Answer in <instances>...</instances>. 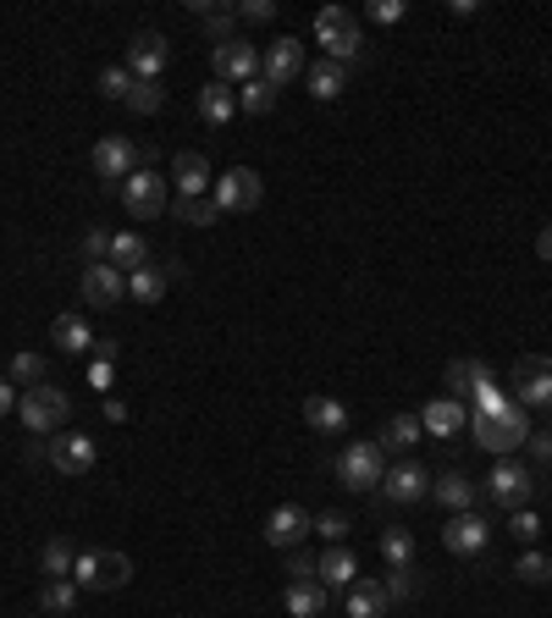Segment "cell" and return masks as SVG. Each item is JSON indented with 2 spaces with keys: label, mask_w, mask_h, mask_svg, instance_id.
I'll return each mask as SVG.
<instances>
[{
  "label": "cell",
  "mask_w": 552,
  "mask_h": 618,
  "mask_svg": "<svg viewBox=\"0 0 552 618\" xmlns=\"http://www.w3.org/2000/svg\"><path fill=\"white\" fill-rule=\"evenodd\" d=\"M315 39H321V56L337 61V66L364 56V34H359V17L348 7H321L315 12Z\"/></svg>",
  "instance_id": "cell-1"
},
{
  "label": "cell",
  "mask_w": 552,
  "mask_h": 618,
  "mask_svg": "<svg viewBox=\"0 0 552 618\" xmlns=\"http://www.w3.org/2000/svg\"><path fill=\"white\" fill-rule=\"evenodd\" d=\"M332 470H337V481H343L348 492L364 497V492H376V486H382V475H387V453L376 448V441H348Z\"/></svg>",
  "instance_id": "cell-2"
},
{
  "label": "cell",
  "mask_w": 552,
  "mask_h": 618,
  "mask_svg": "<svg viewBox=\"0 0 552 618\" xmlns=\"http://www.w3.org/2000/svg\"><path fill=\"white\" fill-rule=\"evenodd\" d=\"M17 414H23L28 431L50 436V431H67V420H72V398H67L61 387L39 381V387H28V392L17 398Z\"/></svg>",
  "instance_id": "cell-3"
},
{
  "label": "cell",
  "mask_w": 552,
  "mask_h": 618,
  "mask_svg": "<svg viewBox=\"0 0 552 618\" xmlns=\"http://www.w3.org/2000/svg\"><path fill=\"white\" fill-rule=\"evenodd\" d=\"M481 492H487L503 513H519V508H530V497H536V470H530V464H514V459H497L492 475L481 481Z\"/></svg>",
  "instance_id": "cell-4"
},
{
  "label": "cell",
  "mask_w": 552,
  "mask_h": 618,
  "mask_svg": "<svg viewBox=\"0 0 552 618\" xmlns=\"http://www.w3.org/2000/svg\"><path fill=\"white\" fill-rule=\"evenodd\" d=\"M476 441H481L492 459L514 453L519 441H530V420H525V409L508 403V409H497V414H476Z\"/></svg>",
  "instance_id": "cell-5"
},
{
  "label": "cell",
  "mask_w": 552,
  "mask_h": 618,
  "mask_svg": "<svg viewBox=\"0 0 552 618\" xmlns=\"http://www.w3.org/2000/svg\"><path fill=\"white\" fill-rule=\"evenodd\" d=\"M211 199H216L221 216H227V210H260L265 183H260V171H254V166H232V171H221L216 183H211Z\"/></svg>",
  "instance_id": "cell-6"
},
{
  "label": "cell",
  "mask_w": 552,
  "mask_h": 618,
  "mask_svg": "<svg viewBox=\"0 0 552 618\" xmlns=\"http://www.w3.org/2000/svg\"><path fill=\"white\" fill-rule=\"evenodd\" d=\"M487 542H492V519H481L476 508H470V513H453L447 530H442V547H447L453 558H481Z\"/></svg>",
  "instance_id": "cell-7"
},
{
  "label": "cell",
  "mask_w": 552,
  "mask_h": 618,
  "mask_svg": "<svg viewBox=\"0 0 552 618\" xmlns=\"http://www.w3.org/2000/svg\"><path fill=\"white\" fill-rule=\"evenodd\" d=\"M122 210L133 216V221H155L160 210H166V177H155V171H133L128 183H122Z\"/></svg>",
  "instance_id": "cell-8"
},
{
  "label": "cell",
  "mask_w": 552,
  "mask_h": 618,
  "mask_svg": "<svg viewBox=\"0 0 552 618\" xmlns=\"http://www.w3.org/2000/svg\"><path fill=\"white\" fill-rule=\"evenodd\" d=\"M88 160H95V171H100V183H128V177L144 166V149L133 144V138H100L95 144V155H88Z\"/></svg>",
  "instance_id": "cell-9"
},
{
  "label": "cell",
  "mask_w": 552,
  "mask_h": 618,
  "mask_svg": "<svg viewBox=\"0 0 552 618\" xmlns=\"http://www.w3.org/2000/svg\"><path fill=\"white\" fill-rule=\"evenodd\" d=\"M166 61H171V45H166V34H133L128 39V72H133V83H160V72H166Z\"/></svg>",
  "instance_id": "cell-10"
},
{
  "label": "cell",
  "mask_w": 552,
  "mask_h": 618,
  "mask_svg": "<svg viewBox=\"0 0 552 618\" xmlns=\"http://www.w3.org/2000/svg\"><path fill=\"white\" fill-rule=\"evenodd\" d=\"M260 77H265L271 88H283V83L304 77V39L283 34L276 45H265V50H260Z\"/></svg>",
  "instance_id": "cell-11"
},
{
  "label": "cell",
  "mask_w": 552,
  "mask_h": 618,
  "mask_svg": "<svg viewBox=\"0 0 552 618\" xmlns=\"http://www.w3.org/2000/svg\"><path fill=\"white\" fill-rule=\"evenodd\" d=\"M95 459H100V441H95V436H83V431H56V441H50V464H56L61 475H88V470H95Z\"/></svg>",
  "instance_id": "cell-12"
},
{
  "label": "cell",
  "mask_w": 552,
  "mask_h": 618,
  "mask_svg": "<svg viewBox=\"0 0 552 618\" xmlns=\"http://www.w3.org/2000/svg\"><path fill=\"white\" fill-rule=\"evenodd\" d=\"M211 66H216V83H249V77H260V50L249 45V39H227V45H216L211 50Z\"/></svg>",
  "instance_id": "cell-13"
},
{
  "label": "cell",
  "mask_w": 552,
  "mask_h": 618,
  "mask_svg": "<svg viewBox=\"0 0 552 618\" xmlns=\"http://www.w3.org/2000/svg\"><path fill=\"white\" fill-rule=\"evenodd\" d=\"M514 403H552V360L547 353H525L514 365Z\"/></svg>",
  "instance_id": "cell-14"
},
{
  "label": "cell",
  "mask_w": 552,
  "mask_h": 618,
  "mask_svg": "<svg viewBox=\"0 0 552 618\" xmlns=\"http://www.w3.org/2000/svg\"><path fill=\"white\" fill-rule=\"evenodd\" d=\"M128 299V271H117V265H83V304L95 310H117Z\"/></svg>",
  "instance_id": "cell-15"
},
{
  "label": "cell",
  "mask_w": 552,
  "mask_h": 618,
  "mask_svg": "<svg viewBox=\"0 0 552 618\" xmlns=\"http://www.w3.org/2000/svg\"><path fill=\"white\" fill-rule=\"evenodd\" d=\"M310 524H315V513H304L299 502H283V508L265 513V542L283 547V553H293V547L310 536Z\"/></svg>",
  "instance_id": "cell-16"
},
{
  "label": "cell",
  "mask_w": 552,
  "mask_h": 618,
  "mask_svg": "<svg viewBox=\"0 0 552 618\" xmlns=\"http://www.w3.org/2000/svg\"><path fill=\"white\" fill-rule=\"evenodd\" d=\"M382 497H387V502H420V497H431V475H425L415 459H404V464H393V470L382 475Z\"/></svg>",
  "instance_id": "cell-17"
},
{
  "label": "cell",
  "mask_w": 552,
  "mask_h": 618,
  "mask_svg": "<svg viewBox=\"0 0 552 618\" xmlns=\"http://www.w3.org/2000/svg\"><path fill=\"white\" fill-rule=\"evenodd\" d=\"M171 183H177V199H205V189H211V160H205L200 149H182V155L171 160Z\"/></svg>",
  "instance_id": "cell-18"
},
{
  "label": "cell",
  "mask_w": 552,
  "mask_h": 618,
  "mask_svg": "<svg viewBox=\"0 0 552 618\" xmlns=\"http://www.w3.org/2000/svg\"><path fill=\"white\" fill-rule=\"evenodd\" d=\"M431 497L447 508V513H470L476 508V497H481V486L470 481V475H458V470H447L442 481H431Z\"/></svg>",
  "instance_id": "cell-19"
},
{
  "label": "cell",
  "mask_w": 552,
  "mask_h": 618,
  "mask_svg": "<svg viewBox=\"0 0 552 618\" xmlns=\"http://www.w3.org/2000/svg\"><path fill=\"white\" fill-rule=\"evenodd\" d=\"M304 420H310V431H321V436H343V431H348V403L315 392V398H304Z\"/></svg>",
  "instance_id": "cell-20"
},
{
  "label": "cell",
  "mask_w": 552,
  "mask_h": 618,
  "mask_svg": "<svg viewBox=\"0 0 552 618\" xmlns=\"http://www.w3.org/2000/svg\"><path fill=\"white\" fill-rule=\"evenodd\" d=\"M315 580H321L326 591H332V585H337V591H348V585L359 580V558H353L348 547H326V553L315 558Z\"/></svg>",
  "instance_id": "cell-21"
},
{
  "label": "cell",
  "mask_w": 552,
  "mask_h": 618,
  "mask_svg": "<svg viewBox=\"0 0 552 618\" xmlns=\"http://www.w3.org/2000/svg\"><path fill=\"white\" fill-rule=\"evenodd\" d=\"M283 607H288L293 618H321V613H326V585H321L315 574H304V580H288V591H283Z\"/></svg>",
  "instance_id": "cell-22"
},
{
  "label": "cell",
  "mask_w": 552,
  "mask_h": 618,
  "mask_svg": "<svg viewBox=\"0 0 552 618\" xmlns=\"http://www.w3.org/2000/svg\"><path fill=\"white\" fill-rule=\"evenodd\" d=\"M50 342H56V353H95V331H88V320H83L77 310L56 315V326H50Z\"/></svg>",
  "instance_id": "cell-23"
},
{
  "label": "cell",
  "mask_w": 552,
  "mask_h": 618,
  "mask_svg": "<svg viewBox=\"0 0 552 618\" xmlns=\"http://www.w3.org/2000/svg\"><path fill=\"white\" fill-rule=\"evenodd\" d=\"M420 425H425L431 436L453 441L458 431H465V403H458V398H431V403H425V414H420Z\"/></svg>",
  "instance_id": "cell-24"
},
{
  "label": "cell",
  "mask_w": 552,
  "mask_h": 618,
  "mask_svg": "<svg viewBox=\"0 0 552 618\" xmlns=\"http://www.w3.org/2000/svg\"><path fill=\"white\" fill-rule=\"evenodd\" d=\"M393 602H387V585L382 580H353L348 585V618H382Z\"/></svg>",
  "instance_id": "cell-25"
},
{
  "label": "cell",
  "mask_w": 552,
  "mask_h": 618,
  "mask_svg": "<svg viewBox=\"0 0 552 618\" xmlns=\"http://www.w3.org/2000/svg\"><path fill=\"white\" fill-rule=\"evenodd\" d=\"M166 288H171V265H139L128 277V299H139V304H160Z\"/></svg>",
  "instance_id": "cell-26"
},
{
  "label": "cell",
  "mask_w": 552,
  "mask_h": 618,
  "mask_svg": "<svg viewBox=\"0 0 552 618\" xmlns=\"http://www.w3.org/2000/svg\"><path fill=\"white\" fill-rule=\"evenodd\" d=\"M232 111H238V88H227V83H205V88H200V117H205L211 128H227Z\"/></svg>",
  "instance_id": "cell-27"
},
{
  "label": "cell",
  "mask_w": 552,
  "mask_h": 618,
  "mask_svg": "<svg viewBox=\"0 0 552 618\" xmlns=\"http://www.w3.org/2000/svg\"><path fill=\"white\" fill-rule=\"evenodd\" d=\"M420 431H425L420 414H393V420L382 425V436H376V448H382V453H409L415 441H420Z\"/></svg>",
  "instance_id": "cell-28"
},
{
  "label": "cell",
  "mask_w": 552,
  "mask_h": 618,
  "mask_svg": "<svg viewBox=\"0 0 552 618\" xmlns=\"http://www.w3.org/2000/svg\"><path fill=\"white\" fill-rule=\"evenodd\" d=\"M128 580H133L128 553H95V580H88V591H122Z\"/></svg>",
  "instance_id": "cell-29"
},
{
  "label": "cell",
  "mask_w": 552,
  "mask_h": 618,
  "mask_svg": "<svg viewBox=\"0 0 552 618\" xmlns=\"http://www.w3.org/2000/svg\"><path fill=\"white\" fill-rule=\"evenodd\" d=\"M304 83H310V95L326 106V100H337L343 88H348V66H337V61H315V66H304Z\"/></svg>",
  "instance_id": "cell-30"
},
{
  "label": "cell",
  "mask_w": 552,
  "mask_h": 618,
  "mask_svg": "<svg viewBox=\"0 0 552 618\" xmlns=\"http://www.w3.org/2000/svg\"><path fill=\"white\" fill-rule=\"evenodd\" d=\"M442 381H447V398H470L481 381H492V371H487V360H453Z\"/></svg>",
  "instance_id": "cell-31"
},
{
  "label": "cell",
  "mask_w": 552,
  "mask_h": 618,
  "mask_svg": "<svg viewBox=\"0 0 552 618\" xmlns=\"http://www.w3.org/2000/svg\"><path fill=\"white\" fill-rule=\"evenodd\" d=\"M106 265H117V271H139V265H149V243L139 238V232H117L111 238V254H106Z\"/></svg>",
  "instance_id": "cell-32"
},
{
  "label": "cell",
  "mask_w": 552,
  "mask_h": 618,
  "mask_svg": "<svg viewBox=\"0 0 552 618\" xmlns=\"http://www.w3.org/2000/svg\"><path fill=\"white\" fill-rule=\"evenodd\" d=\"M238 111H249V117H271V111H276V88H271L265 77H249V83L238 88Z\"/></svg>",
  "instance_id": "cell-33"
},
{
  "label": "cell",
  "mask_w": 552,
  "mask_h": 618,
  "mask_svg": "<svg viewBox=\"0 0 552 618\" xmlns=\"http://www.w3.org/2000/svg\"><path fill=\"white\" fill-rule=\"evenodd\" d=\"M382 558L393 569H409L415 564V536H409V530H382Z\"/></svg>",
  "instance_id": "cell-34"
},
{
  "label": "cell",
  "mask_w": 552,
  "mask_h": 618,
  "mask_svg": "<svg viewBox=\"0 0 552 618\" xmlns=\"http://www.w3.org/2000/svg\"><path fill=\"white\" fill-rule=\"evenodd\" d=\"M39 607H45V613H72V607H77V585H72V580H45Z\"/></svg>",
  "instance_id": "cell-35"
},
{
  "label": "cell",
  "mask_w": 552,
  "mask_h": 618,
  "mask_svg": "<svg viewBox=\"0 0 552 618\" xmlns=\"http://www.w3.org/2000/svg\"><path fill=\"white\" fill-rule=\"evenodd\" d=\"M12 381L17 387H39L45 381V353H28V348L12 353Z\"/></svg>",
  "instance_id": "cell-36"
},
{
  "label": "cell",
  "mask_w": 552,
  "mask_h": 618,
  "mask_svg": "<svg viewBox=\"0 0 552 618\" xmlns=\"http://www.w3.org/2000/svg\"><path fill=\"white\" fill-rule=\"evenodd\" d=\"M39 564H45V574H50V580H72V547H67L61 536H56V542H45Z\"/></svg>",
  "instance_id": "cell-37"
},
{
  "label": "cell",
  "mask_w": 552,
  "mask_h": 618,
  "mask_svg": "<svg viewBox=\"0 0 552 618\" xmlns=\"http://www.w3.org/2000/svg\"><path fill=\"white\" fill-rule=\"evenodd\" d=\"M514 574H519V580H525V585H552V558H547V553H536V547H530V553H525V558H519V564H514Z\"/></svg>",
  "instance_id": "cell-38"
},
{
  "label": "cell",
  "mask_w": 552,
  "mask_h": 618,
  "mask_svg": "<svg viewBox=\"0 0 552 618\" xmlns=\"http://www.w3.org/2000/svg\"><path fill=\"white\" fill-rule=\"evenodd\" d=\"M177 221H189V227H216L221 210H216V199H177Z\"/></svg>",
  "instance_id": "cell-39"
},
{
  "label": "cell",
  "mask_w": 552,
  "mask_h": 618,
  "mask_svg": "<svg viewBox=\"0 0 552 618\" xmlns=\"http://www.w3.org/2000/svg\"><path fill=\"white\" fill-rule=\"evenodd\" d=\"M160 106H166V88H160V83H133L128 111H139V117H155Z\"/></svg>",
  "instance_id": "cell-40"
},
{
  "label": "cell",
  "mask_w": 552,
  "mask_h": 618,
  "mask_svg": "<svg viewBox=\"0 0 552 618\" xmlns=\"http://www.w3.org/2000/svg\"><path fill=\"white\" fill-rule=\"evenodd\" d=\"M100 95L128 106V95H133V72H128V66H106V72H100Z\"/></svg>",
  "instance_id": "cell-41"
},
{
  "label": "cell",
  "mask_w": 552,
  "mask_h": 618,
  "mask_svg": "<svg viewBox=\"0 0 552 618\" xmlns=\"http://www.w3.org/2000/svg\"><path fill=\"white\" fill-rule=\"evenodd\" d=\"M310 530H315L321 542H332V547H343V542H348V519H343V513H332V508H326V513H315V524H310Z\"/></svg>",
  "instance_id": "cell-42"
},
{
  "label": "cell",
  "mask_w": 552,
  "mask_h": 618,
  "mask_svg": "<svg viewBox=\"0 0 552 618\" xmlns=\"http://www.w3.org/2000/svg\"><path fill=\"white\" fill-rule=\"evenodd\" d=\"M232 23H238V7H221V12H205V34H211L216 45H227V39H238V34H232Z\"/></svg>",
  "instance_id": "cell-43"
},
{
  "label": "cell",
  "mask_w": 552,
  "mask_h": 618,
  "mask_svg": "<svg viewBox=\"0 0 552 618\" xmlns=\"http://www.w3.org/2000/svg\"><path fill=\"white\" fill-rule=\"evenodd\" d=\"M508 536H514V542H525V547H536V542H541V519H536L530 508H519V513H514V530H508Z\"/></svg>",
  "instance_id": "cell-44"
},
{
  "label": "cell",
  "mask_w": 552,
  "mask_h": 618,
  "mask_svg": "<svg viewBox=\"0 0 552 618\" xmlns=\"http://www.w3.org/2000/svg\"><path fill=\"white\" fill-rule=\"evenodd\" d=\"M364 17H371V23H404L409 7H404V0H371V7H364Z\"/></svg>",
  "instance_id": "cell-45"
},
{
  "label": "cell",
  "mask_w": 552,
  "mask_h": 618,
  "mask_svg": "<svg viewBox=\"0 0 552 618\" xmlns=\"http://www.w3.org/2000/svg\"><path fill=\"white\" fill-rule=\"evenodd\" d=\"M83 254H88V265H100V259L111 254V232H100V227H88V232H83Z\"/></svg>",
  "instance_id": "cell-46"
},
{
  "label": "cell",
  "mask_w": 552,
  "mask_h": 618,
  "mask_svg": "<svg viewBox=\"0 0 552 618\" xmlns=\"http://www.w3.org/2000/svg\"><path fill=\"white\" fill-rule=\"evenodd\" d=\"M387 585V602H404V596H415V574L409 569H393V580H382Z\"/></svg>",
  "instance_id": "cell-47"
},
{
  "label": "cell",
  "mask_w": 552,
  "mask_h": 618,
  "mask_svg": "<svg viewBox=\"0 0 552 618\" xmlns=\"http://www.w3.org/2000/svg\"><path fill=\"white\" fill-rule=\"evenodd\" d=\"M238 17H243V23H271V17H276V7H271V0H243Z\"/></svg>",
  "instance_id": "cell-48"
},
{
  "label": "cell",
  "mask_w": 552,
  "mask_h": 618,
  "mask_svg": "<svg viewBox=\"0 0 552 618\" xmlns=\"http://www.w3.org/2000/svg\"><path fill=\"white\" fill-rule=\"evenodd\" d=\"M88 580H95V553H77V558H72V585L88 591Z\"/></svg>",
  "instance_id": "cell-49"
},
{
  "label": "cell",
  "mask_w": 552,
  "mask_h": 618,
  "mask_svg": "<svg viewBox=\"0 0 552 618\" xmlns=\"http://www.w3.org/2000/svg\"><path fill=\"white\" fill-rule=\"evenodd\" d=\"M525 448H530V459H536V464H552V431H530Z\"/></svg>",
  "instance_id": "cell-50"
},
{
  "label": "cell",
  "mask_w": 552,
  "mask_h": 618,
  "mask_svg": "<svg viewBox=\"0 0 552 618\" xmlns=\"http://www.w3.org/2000/svg\"><path fill=\"white\" fill-rule=\"evenodd\" d=\"M111 360H95V365H88V387H95V392H111Z\"/></svg>",
  "instance_id": "cell-51"
},
{
  "label": "cell",
  "mask_w": 552,
  "mask_h": 618,
  "mask_svg": "<svg viewBox=\"0 0 552 618\" xmlns=\"http://www.w3.org/2000/svg\"><path fill=\"white\" fill-rule=\"evenodd\" d=\"M17 409V392H12V376H0V420Z\"/></svg>",
  "instance_id": "cell-52"
},
{
  "label": "cell",
  "mask_w": 552,
  "mask_h": 618,
  "mask_svg": "<svg viewBox=\"0 0 552 618\" xmlns=\"http://www.w3.org/2000/svg\"><path fill=\"white\" fill-rule=\"evenodd\" d=\"M304 574H315V558L293 553V564H288V580H304Z\"/></svg>",
  "instance_id": "cell-53"
},
{
  "label": "cell",
  "mask_w": 552,
  "mask_h": 618,
  "mask_svg": "<svg viewBox=\"0 0 552 618\" xmlns=\"http://www.w3.org/2000/svg\"><path fill=\"white\" fill-rule=\"evenodd\" d=\"M536 254H541V259H547V265H552V221H547V227H541V238H536Z\"/></svg>",
  "instance_id": "cell-54"
}]
</instances>
